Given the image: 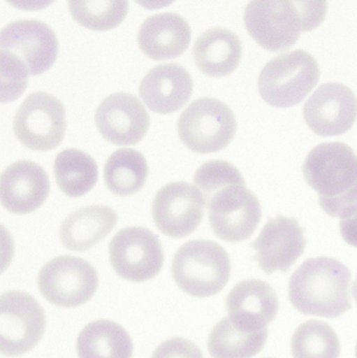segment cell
I'll list each match as a JSON object with an SVG mask.
<instances>
[{
	"instance_id": "1",
	"label": "cell",
	"mask_w": 357,
	"mask_h": 358,
	"mask_svg": "<svg viewBox=\"0 0 357 358\" xmlns=\"http://www.w3.org/2000/svg\"><path fill=\"white\" fill-rule=\"evenodd\" d=\"M289 298L303 315L341 317L351 309V271L337 259H307L289 279Z\"/></svg>"
},
{
	"instance_id": "2",
	"label": "cell",
	"mask_w": 357,
	"mask_h": 358,
	"mask_svg": "<svg viewBox=\"0 0 357 358\" xmlns=\"http://www.w3.org/2000/svg\"><path fill=\"white\" fill-rule=\"evenodd\" d=\"M303 174L329 216L342 218L357 208V155L345 143L314 147L304 162Z\"/></svg>"
},
{
	"instance_id": "3",
	"label": "cell",
	"mask_w": 357,
	"mask_h": 358,
	"mask_svg": "<svg viewBox=\"0 0 357 358\" xmlns=\"http://www.w3.org/2000/svg\"><path fill=\"white\" fill-rule=\"evenodd\" d=\"M326 14V1L254 0L245 8V23L260 46L281 52L295 45L302 31L316 29Z\"/></svg>"
},
{
	"instance_id": "4",
	"label": "cell",
	"mask_w": 357,
	"mask_h": 358,
	"mask_svg": "<svg viewBox=\"0 0 357 358\" xmlns=\"http://www.w3.org/2000/svg\"><path fill=\"white\" fill-rule=\"evenodd\" d=\"M172 275L178 287L189 296H216L230 279V257L216 242L193 240L176 252L172 261Z\"/></svg>"
},
{
	"instance_id": "5",
	"label": "cell",
	"mask_w": 357,
	"mask_h": 358,
	"mask_svg": "<svg viewBox=\"0 0 357 358\" xmlns=\"http://www.w3.org/2000/svg\"><path fill=\"white\" fill-rule=\"evenodd\" d=\"M319 63L309 52L296 50L268 61L259 76L261 98L275 107L299 104L320 80Z\"/></svg>"
},
{
	"instance_id": "6",
	"label": "cell",
	"mask_w": 357,
	"mask_h": 358,
	"mask_svg": "<svg viewBox=\"0 0 357 358\" xmlns=\"http://www.w3.org/2000/svg\"><path fill=\"white\" fill-rule=\"evenodd\" d=\"M236 130L234 113L226 103L214 98L195 100L177 122L180 140L197 155L218 152L226 148Z\"/></svg>"
},
{
	"instance_id": "7",
	"label": "cell",
	"mask_w": 357,
	"mask_h": 358,
	"mask_svg": "<svg viewBox=\"0 0 357 358\" xmlns=\"http://www.w3.org/2000/svg\"><path fill=\"white\" fill-rule=\"evenodd\" d=\"M38 288L44 299L56 306L75 308L92 300L99 286L96 269L84 259L60 256L41 269Z\"/></svg>"
},
{
	"instance_id": "8",
	"label": "cell",
	"mask_w": 357,
	"mask_h": 358,
	"mask_svg": "<svg viewBox=\"0 0 357 358\" xmlns=\"http://www.w3.org/2000/svg\"><path fill=\"white\" fill-rule=\"evenodd\" d=\"M46 327L43 309L34 296L20 290L0 298V351L8 357H21L41 341Z\"/></svg>"
},
{
	"instance_id": "9",
	"label": "cell",
	"mask_w": 357,
	"mask_h": 358,
	"mask_svg": "<svg viewBox=\"0 0 357 358\" xmlns=\"http://www.w3.org/2000/svg\"><path fill=\"white\" fill-rule=\"evenodd\" d=\"M13 129L17 140L36 151L57 148L66 129V115L62 103L48 92L29 94L15 113Z\"/></svg>"
},
{
	"instance_id": "10",
	"label": "cell",
	"mask_w": 357,
	"mask_h": 358,
	"mask_svg": "<svg viewBox=\"0 0 357 358\" xmlns=\"http://www.w3.org/2000/svg\"><path fill=\"white\" fill-rule=\"evenodd\" d=\"M109 259L119 277L140 283L161 273L163 266V246L150 229L128 227L111 240Z\"/></svg>"
},
{
	"instance_id": "11",
	"label": "cell",
	"mask_w": 357,
	"mask_h": 358,
	"mask_svg": "<svg viewBox=\"0 0 357 358\" xmlns=\"http://www.w3.org/2000/svg\"><path fill=\"white\" fill-rule=\"evenodd\" d=\"M207 206L211 229L224 241L237 243L249 239L261 220V204L245 182L220 189Z\"/></svg>"
},
{
	"instance_id": "12",
	"label": "cell",
	"mask_w": 357,
	"mask_h": 358,
	"mask_svg": "<svg viewBox=\"0 0 357 358\" xmlns=\"http://www.w3.org/2000/svg\"><path fill=\"white\" fill-rule=\"evenodd\" d=\"M205 206L203 194L195 185L174 181L163 185L155 195L153 221L163 235L180 239L198 229Z\"/></svg>"
},
{
	"instance_id": "13",
	"label": "cell",
	"mask_w": 357,
	"mask_h": 358,
	"mask_svg": "<svg viewBox=\"0 0 357 358\" xmlns=\"http://www.w3.org/2000/svg\"><path fill=\"white\" fill-rule=\"evenodd\" d=\"M0 48L17 55L31 76L48 71L59 54L54 29L37 19H19L6 24L0 31Z\"/></svg>"
},
{
	"instance_id": "14",
	"label": "cell",
	"mask_w": 357,
	"mask_h": 358,
	"mask_svg": "<svg viewBox=\"0 0 357 358\" xmlns=\"http://www.w3.org/2000/svg\"><path fill=\"white\" fill-rule=\"evenodd\" d=\"M304 119L318 136H340L349 131L357 117L354 92L339 82L322 84L304 105Z\"/></svg>"
},
{
	"instance_id": "15",
	"label": "cell",
	"mask_w": 357,
	"mask_h": 358,
	"mask_svg": "<svg viewBox=\"0 0 357 358\" xmlns=\"http://www.w3.org/2000/svg\"><path fill=\"white\" fill-rule=\"evenodd\" d=\"M252 248L262 271L286 273L305 250L304 229L297 219L278 215L266 222Z\"/></svg>"
},
{
	"instance_id": "16",
	"label": "cell",
	"mask_w": 357,
	"mask_h": 358,
	"mask_svg": "<svg viewBox=\"0 0 357 358\" xmlns=\"http://www.w3.org/2000/svg\"><path fill=\"white\" fill-rule=\"evenodd\" d=\"M101 136L117 146L134 145L143 140L150 126V117L133 94L115 92L105 98L96 111Z\"/></svg>"
},
{
	"instance_id": "17",
	"label": "cell",
	"mask_w": 357,
	"mask_h": 358,
	"mask_svg": "<svg viewBox=\"0 0 357 358\" xmlns=\"http://www.w3.org/2000/svg\"><path fill=\"white\" fill-rule=\"evenodd\" d=\"M50 189L48 173L35 162L22 159L2 171L0 199L2 206L13 214L35 212L45 202Z\"/></svg>"
},
{
	"instance_id": "18",
	"label": "cell",
	"mask_w": 357,
	"mask_h": 358,
	"mask_svg": "<svg viewBox=\"0 0 357 358\" xmlns=\"http://www.w3.org/2000/svg\"><path fill=\"white\" fill-rule=\"evenodd\" d=\"M228 317L249 331L268 329L276 319L279 300L274 288L262 280H245L237 284L226 298Z\"/></svg>"
},
{
	"instance_id": "19",
	"label": "cell",
	"mask_w": 357,
	"mask_h": 358,
	"mask_svg": "<svg viewBox=\"0 0 357 358\" xmlns=\"http://www.w3.org/2000/svg\"><path fill=\"white\" fill-rule=\"evenodd\" d=\"M140 94L149 109L161 115L180 110L190 99L193 80L182 65H157L145 76Z\"/></svg>"
},
{
	"instance_id": "20",
	"label": "cell",
	"mask_w": 357,
	"mask_h": 358,
	"mask_svg": "<svg viewBox=\"0 0 357 358\" xmlns=\"http://www.w3.org/2000/svg\"><path fill=\"white\" fill-rule=\"evenodd\" d=\"M191 41L187 19L176 13H159L145 19L138 34L140 50L155 61L182 56Z\"/></svg>"
},
{
	"instance_id": "21",
	"label": "cell",
	"mask_w": 357,
	"mask_h": 358,
	"mask_svg": "<svg viewBox=\"0 0 357 358\" xmlns=\"http://www.w3.org/2000/svg\"><path fill=\"white\" fill-rule=\"evenodd\" d=\"M192 54L201 73L209 77H226L240 64L242 44L234 31L212 27L197 38Z\"/></svg>"
},
{
	"instance_id": "22",
	"label": "cell",
	"mask_w": 357,
	"mask_h": 358,
	"mask_svg": "<svg viewBox=\"0 0 357 358\" xmlns=\"http://www.w3.org/2000/svg\"><path fill=\"white\" fill-rule=\"evenodd\" d=\"M115 210L107 206H89L69 215L59 229L61 243L73 252H84L102 241L117 223Z\"/></svg>"
},
{
	"instance_id": "23",
	"label": "cell",
	"mask_w": 357,
	"mask_h": 358,
	"mask_svg": "<svg viewBox=\"0 0 357 358\" xmlns=\"http://www.w3.org/2000/svg\"><path fill=\"white\" fill-rule=\"evenodd\" d=\"M79 358H132L129 334L115 322L96 320L86 325L77 340Z\"/></svg>"
},
{
	"instance_id": "24",
	"label": "cell",
	"mask_w": 357,
	"mask_h": 358,
	"mask_svg": "<svg viewBox=\"0 0 357 358\" xmlns=\"http://www.w3.org/2000/svg\"><path fill=\"white\" fill-rule=\"evenodd\" d=\"M268 336V329L249 331L224 317L212 329L207 350L213 358H252L263 350Z\"/></svg>"
},
{
	"instance_id": "25",
	"label": "cell",
	"mask_w": 357,
	"mask_h": 358,
	"mask_svg": "<svg viewBox=\"0 0 357 358\" xmlns=\"http://www.w3.org/2000/svg\"><path fill=\"white\" fill-rule=\"evenodd\" d=\"M54 174L59 189L69 197H81L98 181V165L84 151L68 148L61 151L54 162Z\"/></svg>"
},
{
	"instance_id": "26",
	"label": "cell",
	"mask_w": 357,
	"mask_h": 358,
	"mask_svg": "<svg viewBox=\"0 0 357 358\" xmlns=\"http://www.w3.org/2000/svg\"><path fill=\"white\" fill-rule=\"evenodd\" d=\"M148 164L134 149L115 151L104 167L107 189L117 196H131L143 189L148 178Z\"/></svg>"
},
{
	"instance_id": "27",
	"label": "cell",
	"mask_w": 357,
	"mask_h": 358,
	"mask_svg": "<svg viewBox=\"0 0 357 358\" xmlns=\"http://www.w3.org/2000/svg\"><path fill=\"white\" fill-rule=\"evenodd\" d=\"M293 358H340L341 344L331 326L309 320L301 324L291 338Z\"/></svg>"
},
{
	"instance_id": "28",
	"label": "cell",
	"mask_w": 357,
	"mask_h": 358,
	"mask_svg": "<svg viewBox=\"0 0 357 358\" xmlns=\"http://www.w3.org/2000/svg\"><path fill=\"white\" fill-rule=\"evenodd\" d=\"M129 3L115 1H68V10L75 22L92 31H109L125 19Z\"/></svg>"
},
{
	"instance_id": "29",
	"label": "cell",
	"mask_w": 357,
	"mask_h": 358,
	"mask_svg": "<svg viewBox=\"0 0 357 358\" xmlns=\"http://www.w3.org/2000/svg\"><path fill=\"white\" fill-rule=\"evenodd\" d=\"M194 182L207 206L220 189L234 183L245 182V180L240 171L228 162L210 161L195 172Z\"/></svg>"
},
{
	"instance_id": "30",
	"label": "cell",
	"mask_w": 357,
	"mask_h": 358,
	"mask_svg": "<svg viewBox=\"0 0 357 358\" xmlns=\"http://www.w3.org/2000/svg\"><path fill=\"white\" fill-rule=\"evenodd\" d=\"M1 69V103H10L21 96L27 86V65L14 52L0 50Z\"/></svg>"
},
{
	"instance_id": "31",
	"label": "cell",
	"mask_w": 357,
	"mask_h": 358,
	"mask_svg": "<svg viewBox=\"0 0 357 358\" xmlns=\"http://www.w3.org/2000/svg\"><path fill=\"white\" fill-rule=\"evenodd\" d=\"M152 358H203L198 347L186 338H174L161 343Z\"/></svg>"
},
{
	"instance_id": "32",
	"label": "cell",
	"mask_w": 357,
	"mask_h": 358,
	"mask_svg": "<svg viewBox=\"0 0 357 358\" xmlns=\"http://www.w3.org/2000/svg\"><path fill=\"white\" fill-rule=\"evenodd\" d=\"M340 231L345 242L357 248V208L342 217Z\"/></svg>"
},
{
	"instance_id": "33",
	"label": "cell",
	"mask_w": 357,
	"mask_h": 358,
	"mask_svg": "<svg viewBox=\"0 0 357 358\" xmlns=\"http://www.w3.org/2000/svg\"><path fill=\"white\" fill-rule=\"evenodd\" d=\"M354 299H356V305H357V277L356 279V282H354Z\"/></svg>"
},
{
	"instance_id": "34",
	"label": "cell",
	"mask_w": 357,
	"mask_h": 358,
	"mask_svg": "<svg viewBox=\"0 0 357 358\" xmlns=\"http://www.w3.org/2000/svg\"><path fill=\"white\" fill-rule=\"evenodd\" d=\"M356 357L357 358V344H356Z\"/></svg>"
}]
</instances>
